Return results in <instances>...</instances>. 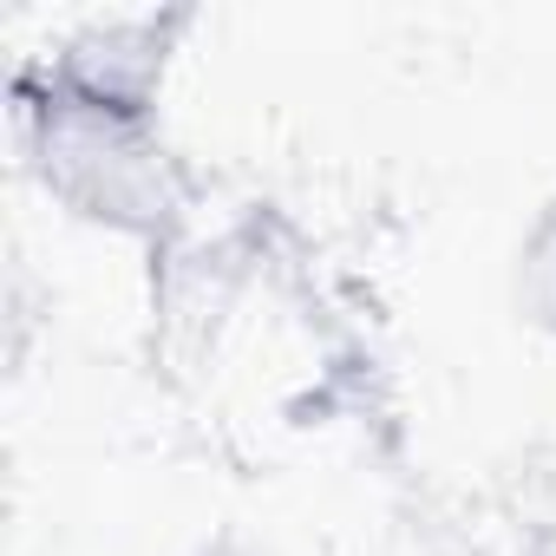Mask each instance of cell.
I'll use <instances>...</instances> for the list:
<instances>
[{"instance_id":"1","label":"cell","mask_w":556,"mask_h":556,"mask_svg":"<svg viewBox=\"0 0 556 556\" xmlns=\"http://www.w3.org/2000/svg\"><path fill=\"white\" fill-rule=\"evenodd\" d=\"M21 125L34 177L86 223L138 242H170L190 216V184L170 144L157 138V118L112 112L92 99H73L60 86H21Z\"/></svg>"},{"instance_id":"2","label":"cell","mask_w":556,"mask_h":556,"mask_svg":"<svg viewBox=\"0 0 556 556\" xmlns=\"http://www.w3.org/2000/svg\"><path fill=\"white\" fill-rule=\"evenodd\" d=\"M190 14L170 8V14H118V21H92L79 27L53 66H47V86L73 92V99H92V105H112V112H144L157 118V92H164V73H170V53L184 40Z\"/></svg>"},{"instance_id":"3","label":"cell","mask_w":556,"mask_h":556,"mask_svg":"<svg viewBox=\"0 0 556 556\" xmlns=\"http://www.w3.org/2000/svg\"><path fill=\"white\" fill-rule=\"evenodd\" d=\"M517 302L536 328L556 334V210L530 229V242L517 255Z\"/></svg>"}]
</instances>
